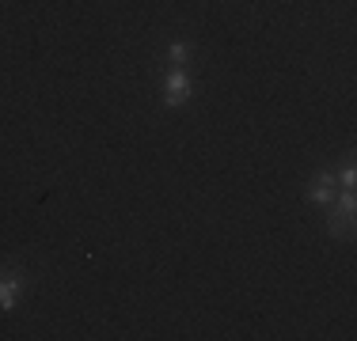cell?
<instances>
[{
	"label": "cell",
	"instance_id": "1",
	"mask_svg": "<svg viewBox=\"0 0 357 341\" xmlns=\"http://www.w3.org/2000/svg\"><path fill=\"white\" fill-rule=\"evenodd\" d=\"M327 232L331 235H346V232H350V224H354V209H357V201H354V190H346L342 193V198H338V201H331L327 205Z\"/></svg>",
	"mask_w": 357,
	"mask_h": 341
},
{
	"label": "cell",
	"instance_id": "2",
	"mask_svg": "<svg viewBox=\"0 0 357 341\" xmlns=\"http://www.w3.org/2000/svg\"><path fill=\"white\" fill-rule=\"evenodd\" d=\"M23 288H27V277H20V273H12V269L0 273V311H12Z\"/></svg>",
	"mask_w": 357,
	"mask_h": 341
},
{
	"label": "cell",
	"instance_id": "3",
	"mask_svg": "<svg viewBox=\"0 0 357 341\" xmlns=\"http://www.w3.org/2000/svg\"><path fill=\"white\" fill-rule=\"evenodd\" d=\"M335 193H338L335 170H319V175L312 178V186H308V198L316 201V205H331V201H335Z\"/></svg>",
	"mask_w": 357,
	"mask_h": 341
},
{
	"label": "cell",
	"instance_id": "4",
	"mask_svg": "<svg viewBox=\"0 0 357 341\" xmlns=\"http://www.w3.org/2000/svg\"><path fill=\"white\" fill-rule=\"evenodd\" d=\"M186 99H190V76H186V68H175V72L167 76L164 102H167V106H183Z\"/></svg>",
	"mask_w": 357,
	"mask_h": 341
},
{
	"label": "cell",
	"instance_id": "5",
	"mask_svg": "<svg viewBox=\"0 0 357 341\" xmlns=\"http://www.w3.org/2000/svg\"><path fill=\"white\" fill-rule=\"evenodd\" d=\"M172 61H175V68H186V61H190V42H175V46H172Z\"/></svg>",
	"mask_w": 357,
	"mask_h": 341
},
{
	"label": "cell",
	"instance_id": "6",
	"mask_svg": "<svg viewBox=\"0 0 357 341\" xmlns=\"http://www.w3.org/2000/svg\"><path fill=\"white\" fill-rule=\"evenodd\" d=\"M338 182H342V190H354V186H357V170H354V167H342Z\"/></svg>",
	"mask_w": 357,
	"mask_h": 341
}]
</instances>
